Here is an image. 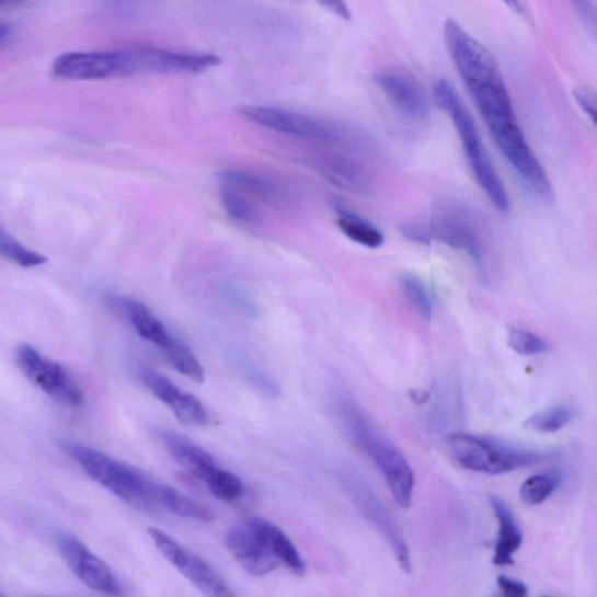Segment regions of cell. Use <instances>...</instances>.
<instances>
[{
	"instance_id": "cell-1",
	"label": "cell",
	"mask_w": 597,
	"mask_h": 597,
	"mask_svg": "<svg viewBox=\"0 0 597 597\" xmlns=\"http://www.w3.org/2000/svg\"><path fill=\"white\" fill-rule=\"evenodd\" d=\"M444 41L504 158L533 194L542 200H552L551 181L520 129L509 90L491 50L455 20L445 22Z\"/></svg>"
},
{
	"instance_id": "cell-2",
	"label": "cell",
	"mask_w": 597,
	"mask_h": 597,
	"mask_svg": "<svg viewBox=\"0 0 597 597\" xmlns=\"http://www.w3.org/2000/svg\"><path fill=\"white\" fill-rule=\"evenodd\" d=\"M230 554L251 575L264 576L285 566L298 576L307 567L298 549L286 533L261 517L234 524L226 537Z\"/></svg>"
},
{
	"instance_id": "cell-3",
	"label": "cell",
	"mask_w": 597,
	"mask_h": 597,
	"mask_svg": "<svg viewBox=\"0 0 597 597\" xmlns=\"http://www.w3.org/2000/svg\"><path fill=\"white\" fill-rule=\"evenodd\" d=\"M337 413L349 438L375 463L402 509L410 508L414 487V473L400 449L379 429L347 395L337 400Z\"/></svg>"
},
{
	"instance_id": "cell-4",
	"label": "cell",
	"mask_w": 597,
	"mask_h": 597,
	"mask_svg": "<svg viewBox=\"0 0 597 597\" xmlns=\"http://www.w3.org/2000/svg\"><path fill=\"white\" fill-rule=\"evenodd\" d=\"M240 115L261 128L298 139L324 145L332 150L368 152L370 138L354 126L307 115L288 108L265 105L241 106Z\"/></svg>"
},
{
	"instance_id": "cell-5",
	"label": "cell",
	"mask_w": 597,
	"mask_h": 597,
	"mask_svg": "<svg viewBox=\"0 0 597 597\" xmlns=\"http://www.w3.org/2000/svg\"><path fill=\"white\" fill-rule=\"evenodd\" d=\"M433 95L437 105L455 124L468 165L478 184L500 211H509V195L483 147L475 122L467 111L455 85L446 79H440L434 83Z\"/></svg>"
},
{
	"instance_id": "cell-6",
	"label": "cell",
	"mask_w": 597,
	"mask_h": 597,
	"mask_svg": "<svg viewBox=\"0 0 597 597\" xmlns=\"http://www.w3.org/2000/svg\"><path fill=\"white\" fill-rule=\"evenodd\" d=\"M67 454L95 482L140 509L158 508L160 482L102 451L78 443H65Z\"/></svg>"
},
{
	"instance_id": "cell-7",
	"label": "cell",
	"mask_w": 597,
	"mask_h": 597,
	"mask_svg": "<svg viewBox=\"0 0 597 597\" xmlns=\"http://www.w3.org/2000/svg\"><path fill=\"white\" fill-rule=\"evenodd\" d=\"M401 232L413 243L428 245L440 242L464 252L473 262L480 277H486L484 249L475 217L466 207L457 204L445 205L434 213L429 221L404 223Z\"/></svg>"
},
{
	"instance_id": "cell-8",
	"label": "cell",
	"mask_w": 597,
	"mask_h": 597,
	"mask_svg": "<svg viewBox=\"0 0 597 597\" xmlns=\"http://www.w3.org/2000/svg\"><path fill=\"white\" fill-rule=\"evenodd\" d=\"M447 445L460 467L490 475L508 474L550 459L546 451L460 432L449 434Z\"/></svg>"
},
{
	"instance_id": "cell-9",
	"label": "cell",
	"mask_w": 597,
	"mask_h": 597,
	"mask_svg": "<svg viewBox=\"0 0 597 597\" xmlns=\"http://www.w3.org/2000/svg\"><path fill=\"white\" fill-rule=\"evenodd\" d=\"M53 76L68 81H97L145 74L141 45L123 48L69 51L51 65Z\"/></svg>"
},
{
	"instance_id": "cell-10",
	"label": "cell",
	"mask_w": 597,
	"mask_h": 597,
	"mask_svg": "<svg viewBox=\"0 0 597 597\" xmlns=\"http://www.w3.org/2000/svg\"><path fill=\"white\" fill-rule=\"evenodd\" d=\"M336 478L359 514L384 537L400 567L411 573L412 562L406 540L372 485L353 468H342Z\"/></svg>"
},
{
	"instance_id": "cell-11",
	"label": "cell",
	"mask_w": 597,
	"mask_h": 597,
	"mask_svg": "<svg viewBox=\"0 0 597 597\" xmlns=\"http://www.w3.org/2000/svg\"><path fill=\"white\" fill-rule=\"evenodd\" d=\"M15 358L28 381L54 401L71 407L83 403L84 394L76 377L57 361L46 358L30 345L18 347Z\"/></svg>"
},
{
	"instance_id": "cell-12",
	"label": "cell",
	"mask_w": 597,
	"mask_h": 597,
	"mask_svg": "<svg viewBox=\"0 0 597 597\" xmlns=\"http://www.w3.org/2000/svg\"><path fill=\"white\" fill-rule=\"evenodd\" d=\"M149 535L159 552L198 590L217 597L233 595L225 577L202 556L179 544L175 539L157 528H150Z\"/></svg>"
},
{
	"instance_id": "cell-13",
	"label": "cell",
	"mask_w": 597,
	"mask_h": 597,
	"mask_svg": "<svg viewBox=\"0 0 597 597\" xmlns=\"http://www.w3.org/2000/svg\"><path fill=\"white\" fill-rule=\"evenodd\" d=\"M57 544L66 564L89 589L108 596H123L124 589L113 570L76 536L62 533Z\"/></svg>"
},
{
	"instance_id": "cell-14",
	"label": "cell",
	"mask_w": 597,
	"mask_h": 597,
	"mask_svg": "<svg viewBox=\"0 0 597 597\" xmlns=\"http://www.w3.org/2000/svg\"><path fill=\"white\" fill-rule=\"evenodd\" d=\"M372 80L403 116L414 122L428 117L427 97L420 84L411 78L400 71L383 70L376 72Z\"/></svg>"
},
{
	"instance_id": "cell-15",
	"label": "cell",
	"mask_w": 597,
	"mask_h": 597,
	"mask_svg": "<svg viewBox=\"0 0 597 597\" xmlns=\"http://www.w3.org/2000/svg\"><path fill=\"white\" fill-rule=\"evenodd\" d=\"M314 168L335 186L351 192L370 188L372 179L368 168L348 154L321 152L313 159Z\"/></svg>"
},
{
	"instance_id": "cell-16",
	"label": "cell",
	"mask_w": 597,
	"mask_h": 597,
	"mask_svg": "<svg viewBox=\"0 0 597 597\" xmlns=\"http://www.w3.org/2000/svg\"><path fill=\"white\" fill-rule=\"evenodd\" d=\"M156 436L167 447L173 459L197 480L206 483L221 467L207 450L197 446L181 434L157 428Z\"/></svg>"
},
{
	"instance_id": "cell-17",
	"label": "cell",
	"mask_w": 597,
	"mask_h": 597,
	"mask_svg": "<svg viewBox=\"0 0 597 597\" xmlns=\"http://www.w3.org/2000/svg\"><path fill=\"white\" fill-rule=\"evenodd\" d=\"M220 177L223 183L266 205L286 207L292 203V193L277 179L241 170L225 171Z\"/></svg>"
},
{
	"instance_id": "cell-18",
	"label": "cell",
	"mask_w": 597,
	"mask_h": 597,
	"mask_svg": "<svg viewBox=\"0 0 597 597\" xmlns=\"http://www.w3.org/2000/svg\"><path fill=\"white\" fill-rule=\"evenodd\" d=\"M114 302L143 340L152 343L161 352L171 345L175 336L147 305L129 298L115 299Z\"/></svg>"
},
{
	"instance_id": "cell-19",
	"label": "cell",
	"mask_w": 597,
	"mask_h": 597,
	"mask_svg": "<svg viewBox=\"0 0 597 597\" xmlns=\"http://www.w3.org/2000/svg\"><path fill=\"white\" fill-rule=\"evenodd\" d=\"M487 501L500 526L493 563L497 566L513 565L514 555L523 544V531L508 504L495 494H490Z\"/></svg>"
},
{
	"instance_id": "cell-20",
	"label": "cell",
	"mask_w": 597,
	"mask_h": 597,
	"mask_svg": "<svg viewBox=\"0 0 597 597\" xmlns=\"http://www.w3.org/2000/svg\"><path fill=\"white\" fill-rule=\"evenodd\" d=\"M335 210L338 215L337 226L351 241L368 249H378L384 244L383 232L365 217L342 205H336Z\"/></svg>"
},
{
	"instance_id": "cell-21",
	"label": "cell",
	"mask_w": 597,
	"mask_h": 597,
	"mask_svg": "<svg viewBox=\"0 0 597 597\" xmlns=\"http://www.w3.org/2000/svg\"><path fill=\"white\" fill-rule=\"evenodd\" d=\"M159 508L165 509L176 516L200 521H213L215 514L202 503H198L168 484H160Z\"/></svg>"
},
{
	"instance_id": "cell-22",
	"label": "cell",
	"mask_w": 597,
	"mask_h": 597,
	"mask_svg": "<svg viewBox=\"0 0 597 597\" xmlns=\"http://www.w3.org/2000/svg\"><path fill=\"white\" fill-rule=\"evenodd\" d=\"M169 364L180 374L191 378L197 384L206 381V371L192 349L183 341L174 337L171 345L162 351Z\"/></svg>"
},
{
	"instance_id": "cell-23",
	"label": "cell",
	"mask_w": 597,
	"mask_h": 597,
	"mask_svg": "<svg viewBox=\"0 0 597 597\" xmlns=\"http://www.w3.org/2000/svg\"><path fill=\"white\" fill-rule=\"evenodd\" d=\"M221 203L232 220L242 223L255 225L261 220L259 209L248 195L237 187L222 183L220 188Z\"/></svg>"
},
{
	"instance_id": "cell-24",
	"label": "cell",
	"mask_w": 597,
	"mask_h": 597,
	"mask_svg": "<svg viewBox=\"0 0 597 597\" xmlns=\"http://www.w3.org/2000/svg\"><path fill=\"white\" fill-rule=\"evenodd\" d=\"M562 483V474L554 472L537 474L523 482L519 497L527 505H539L551 497Z\"/></svg>"
},
{
	"instance_id": "cell-25",
	"label": "cell",
	"mask_w": 597,
	"mask_h": 597,
	"mask_svg": "<svg viewBox=\"0 0 597 597\" xmlns=\"http://www.w3.org/2000/svg\"><path fill=\"white\" fill-rule=\"evenodd\" d=\"M141 383L147 387L160 402L169 405L171 410L181 401L186 392L181 391L167 376L151 368L139 370Z\"/></svg>"
},
{
	"instance_id": "cell-26",
	"label": "cell",
	"mask_w": 597,
	"mask_h": 597,
	"mask_svg": "<svg viewBox=\"0 0 597 597\" xmlns=\"http://www.w3.org/2000/svg\"><path fill=\"white\" fill-rule=\"evenodd\" d=\"M575 415V411L569 406H553L535 413L524 426L539 433H555L572 423Z\"/></svg>"
},
{
	"instance_id": "cell-27",
	"label": "cell",
	"mask_w": 597,
	"mask_h": 597,
	"mask_svg": "<svg viewBox=\"0 0 597 597\" xmlns=\"http://www.w3.org/2000/svg\"><path fill=\"white\" fill-rule=\"evenodd\" d=\"M400 286L413 309L429 321L434 312V302L424 282L417 276L406 274L401 276Z\"/></svg>"
},
{
	"instance_id": "cell-28",
	"label": "cell",
	"mask_w": 597,
	"mask_h": 597,
	"mask_svg": "<svg viewBox=\"0 0 597 597\" xmlns=\"http://www.w3.org/2000/svg\"><path fill=\"white\" fill-rule=\"evenodd\" d=\"M0 256L23 267L39 266L47 262L41 253L27 249L13 239L2 226H0Z\"/></svg>"
},
{
	"instance_id": "cell-29",
	"label": "cell",
	"mask_w": 597,
	"mask_h": 597,
	"mask_svg": "<svg viewBox=\"0 0 597 597\" xmlns=\"http://www.w3.org/2000/svg\"><path fill=\"white\" fill-rule=\"evenodd\" d=\"M205 484L216 498L225 502L238 501L244 494L242 480L222 467Z\"/></svg>"
},
{
	"instance_id": "cell-30",
	"label": "cell",
	"mask_w": 597,
	"mask_h": 597,
	"mask_svg": "<svg viewBox=\"0 0 597 597\" xmlns=\"http://www.w3.org/2000/svg\"><path fill=\"white\" fill-rule=\"evenodd\" d=\"M509 346L521 356L546 354L551 351L549 342L539 335L513 328L508 333Z\"/></svg>"
},
{
	"instance_id": "cell-31",
	"label": "cell",
	"mask_w": 597,
	"mask_h": 597,
	"mask_svg": "<svg viewBox=\"0 0 597 597\" xmlns=\"http://www.w3.org/2000/svg\"><path fill=\"white\" fill-rule=\"evenodd\" d=\"M173 413L180 423L190 426H207L210 417L205 405L191 393H185L173 409Z\"/></svg>"
},
{
	"instance_id": "cell-32",
	"label": "cell",
	"mask_w": 597,
	"mask_h": 597,
	"mask_svg": "<svg viewBox=\"0 0 597 597\" xmlns=\"http://www.w3.org/2000/svg\"><path fill=\"white\" fill-rule=\"evenodd\" d=\"M239 367L245 377L246 381L255 387L261 392L276 397L280 393V389L273 378H269L262 369L246 359L239 360Z\"/></svg>"
},
{
	"instance_id": "cell-33",
	"label": "cell",
	"mask_w": 597,
	"mask_h": 597,
	"mask_svg": "<svg viewBox=\"0 0 597 597\" xmlns=\"http://www.w3.org/2000/svg\"><path fill=\"white\" fill-rule=\"evenodd\" d=\"M497 586L506 596L526 597L529 595V588L526 584L506 575L497 577Z\"/></svg>"
},
{
	"instance_id": "cell-34",
	"label": "cell",
	"mask_w": 597,
	"mask_h": 597,
	"mask_svg": "<svg viewBox=\"0 0 597 597\" xmlns=\"http://www.w3.org/2000/svg\"><path fill=\"white\" fill-rule=\"evenodd\" d=\"M574 99L585 115L595 124L596 122V101L595 96L586 89H577L574 92Z\"/></svg>"
},
{
	"instance_id": "cell-35",
	"label": "cell",
	"mask_w": 597,
	"mask_h": 597,
	"mask_svg": "<svg viewBox=\"0 0 597 597\" xmlns=\"http://www.w3.org/2000/svg\"><path fill=\"white\" fill-rule=\"evenodd\" d=\"M317 3L341 18L342 21L348 22L352 20V12L347 0H317Z\"/></svg>"
},
{
	"instance_id": "cell-36",
	"label": "cell",
	"mask_w": 597,
	"mask_h": 597,
	"mask_svg": "<svg viewBox=\"0 0 597 597\" xmlns=\"http://www.w3.org/2000/svg\"><path fill=\"white\" fill-rule=\"evenodd\" d=\"M577 13L581 14L586 25L595 28V9L592 0H571Z\"/></svg>"
},
{
	"instance_id": "cell-37",
	"label": "cell",
	"mask_w": 597,
	"mask_h": 597,
	"mask_svg": "<svg viewBox=\"0 0 597 597\" xmlns=\"http://www.w3.org/2000/svg\"><path fill=\"white\" fill-rule=\"evenodd\" d=\"M502 2L508 5L512 10L516 12H521V5L519 0H502Z\"/></svg>"
},
{
	"instance_id": "cell-38",
	"label": "cell",
	"mask_w": 597,
	"mask_h": 597,
	"mask_svg": "<svg viewBox=\"0 0 597 597\" xmlns=\"http://www.w3.org/2000/svg\"><path fill=\"white\" fill-rule=\"evenodd\" d=\"M10 27L7 24H0V42H2L9 34Z\"/></svg>"
},
{
	"instance_id": "cell-39",
	"label": "cell",
	"mask_w": 597,
	"mask_h": 597,
	"mask_svg": "<svg viewBox=\"0 0 597 597\" xmlns=\"http://www.w3.org/2000/svg\"><path fill=\"white\" fill-rule=\"evenodd\" d=\"M14 2H21V0H0V5L14 3Z\"/></svg>"
}]
</instances>
